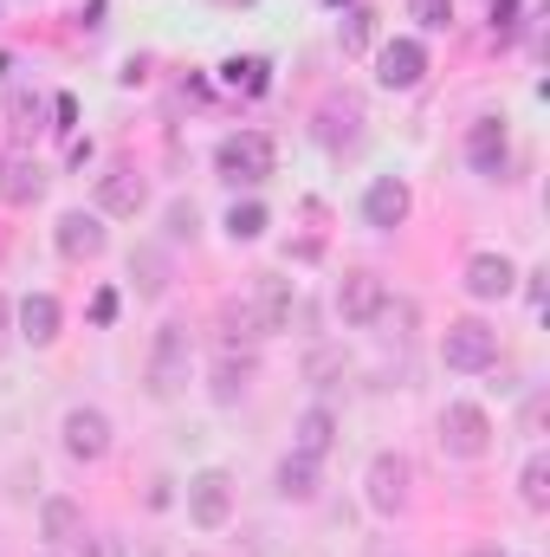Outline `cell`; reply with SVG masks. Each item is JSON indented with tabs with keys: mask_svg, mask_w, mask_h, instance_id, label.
<instances>
[{
	"mask_svg": "<svg viewBox=\"0 0 550 557\" xmlns=\"http://www.w3.org/2000/svg\"><path fill=\"white\" fill-rule=\"evenodd\" d=\"M188 370H195V337H188V324H162L155 344H149V370H142L149 396H155V403H175V396L188 389Z\"/></svg>",
	"mask_w": 550,
	"mask_h": 557,
	"instance_id": "1",
	"label": "cell"
},
{
	"mask_svg": "<svg viewBox=\"0 0 550 557\" xmlns=\"http://www.w3.org/2000/svg\"><path fill=\"white\" fill-rule=\"evenodd\" d=\"M214 169L227 175V182H240V188H253V182H266L278 169V149L266 131H234V137L214 143Z\"/></svg>",
	"mask_w": 550,
	"mask_h": 557,
	"instance_id": "2",
	"label": "cell"
},
{
	"mask_svg": "<svg viewBox=\"0 0 550 557\" xmlns=\"http://www.w3.org/2000/svg\"><path fill=\"white\" fill-rule=\"evenodd\" d=\"M440 447L453 460H486L492 454V416L479 403H447L440 409Z\"/></svg>",
	"mask_w": 550,
	"mask_h": 557,
	"instance_id": "3",
	"label": "cell"
},
{
	"mask_svg": "<svg viewBox=\"0 0 550 557\" xmlns=\"http://www.w3.org/2000/svg\"><path fill=\"white\" fill-rule=\"evenodd\" d=\"M440 363L447 370H492L499 363V331L479 324V318H453L447 337H440Z\"/></svg>",
	"mask_w": 550,
	"mask_h": 557,
	"instance_id": "4",
	"label": "cell"
},
{
	"mask_svg": "<svg viewBox=\"0 0 550 557\" xmlns=\"http://www.w3.org/2000/svg\"><path fill=\"white\" fill-rule=\"evenodd\" d=\"M188 519H195L201 532H221V525L234 519V473H227V467H201V473L188 480Z\"/></svg>",
	"mask_w": 550,
	"mask_h": 557,
	"instance_id": "5",
	"label": "cell"
},
{
	"mask_svg": "<svg viewBox=\"0 0 550 557\" xmlns=\"http://www.w3.org/2000/svg\"><path fill=\"white\" fill-rule=\"evenodd\" d=\"M466 162H473V175H505V162H512V137H505V117H473L466 124Z\"/></svg>",
	"mask_w": 550,
	"mask_h": 557,
	"instance_id": "6",
	"label": "cell"
},
{
	"mask_svg": "<svg viewBox=\"0 0 550 557\" xmlns=\"http://www.w3.org/2000/svg\"><path fill=\"white\" fill-rule=\"evenodd\" d=\"M421 78H427V46L421 39H389L376 52V85L383 91H414Z\"/></svg>",
	"mask_w": 550,
	"mask_h": 557,
	"instance_id": "7",
	"label": "cell"
},
{
	"mask_svg": "<svg viewBox=\"0 0 550 557\" xmlns=\"http://www.w3.org/2000/svg\"><path fill=\"white\" fill-rule=\"evenodd\" d=\"M363 486H370V506H376V512H402V506H409V486H414V467L402 454H376Z\"/></svg>",
	"mask_w": 550,
	"mask_h": 557,
	"instance_id": "8",
	"label": "cell"
},
{
	"mask_svg": "<svg viewBox=\"0 0 550 557\" xmlns=\"http://www.w3.org/2000/svg\"><path fill=\"white\" fill-rule=\"evenodd\" d=\"M363 221H370L376 234H396V227L409 221V182H402V175H376L370 195H363Z\"/></svg>",
	"mask_w": 550,
	"mask_h": 557,
	"instance_id": "9",
	"label": "cell"
},
{
	"mask_svg": "<svg viewBox=\"0 0 550 557\" xmlns=\"http://www.w3.org/2000/svg\"><path fill=\"white\" fill-rule=\"evenodd\" d=\"M65 454L85 460V467L104 460V454H111V416H104V409H72V416H65Z\"/></svg>",
	"mask_w": 550,
	"mask_h": 557,
	"instance_id": "10",
	"label": "cell"
},
{
	"mask_svg": "<svg viewBox=\"0 0 550 557\" xmlns=\"http://www.w3.org/2000/svg\"><path fill=\"white\" fill-rule=\"evenodd\" d=\"M383 298H389V285H383L376 273H343V285H337V311H343V324H376Z\"/></svg>",
	"mask_w": 550,
	"mask_h": 557,
	"instance_id": "11",
	"label": "cell"
},
{
	"mask_svg": "<svg viewBox=\"0 0 550 557\" xmlns=\"http://www.w3.org/2000/svg\"><path fill=\"white\" fill-rule=\"evenodd\" d=\"M253 376H260L253 350H221V357H214V383H208V396H214L221 409H234V403L253 389Z\"/></svg>",
	"mask_w": 550,
	"mask_h": 557,
	"instance_id": "12",
	"label": "cell"
},
{
	"mask_svg": "<svg viewBox=\"0 0 550 557\" xmlns=\"http://www.w3.org/2000/svg\"><path fill=\"white\" fill-rule=\"evenodd\" d=\"M142 201H149V182H142L137 169H104L98 175V214H142Z\"/></svg>",
	"mask_w": 550,
	"mask_h": 557,
	"instance_id": "13",
	"label": "cell"
},
{
	"mask_svg": "<svg viewBox=\"0 0 550 557\" xmlns=\"http://www.w3.org/2000/svg\"><path fill=\"white\" fill-rule=\"evenodd\" d=\"M59 253L65 260H98L104 253V227H98V214H85V208H72V214H59Z\"/></svg>",
	"mask_w": 550,
	"mask_h": 557,
	"instance_id": "14",
	"label": "cell"
},
{
	"mask_svg": "<svg viewBox=\"0 0 550 557\" xmlns=\"http://www.w3.org/2000/svg\"><path fill=\"white\" fill-rule=\"evenodd\" d=\"M253 311H260V331H266V337H273V331H291V318H298V292H291V278H278V273L260 278Z\"/></svg>",
	"mask_w": 550,
	"mask_h": 557,
	"instance_id": "15",
	"label": "cell"
},
{
	"mask_svg": "<svg viewBox=\"0 0 550 557\" xmlns=\"http://www.w3.org/2000/svg\"><path fill=\"white\" fill-rule=\"evenodd\" d=\"M59 324H65V311H59L52 292H26V298H20V337H26V344L46 350V344L59 337Z\"/></svg>",
	"mask_w": 550,
	"mask_h": 557,
	"instance_id": "16",
	"label": "cell"
},
{
	"mask_svg": "<svg viewBox=\"0 0 550 557\" xmlns=\"http://www.w3.org/2000/svg\"><path fill=\"white\" fill-rule=\"evenodd\" d=\"M337 447V416L317 403V409H304V416L291 421V454H304V460H324Z\"/></svg>",
	"mask_w": 550,
	"mask_h": 557,
	"instance_id": "17",
	"label": "cell"
},
{
	"mask_svg": "<svg viewBox=\"0 0 550 557\" xmlns=\"http://www.w3.org/2000/svg\"><path fill=\"white\" fill-rule=\"evenodd\" d=\"M512 285H518V273H512L505 253H473V260H466V292H473V298H505Z\"/></svg>",
	"mask_w": 550,
	"mask_h": 557,
	"instance_id": "18",
	"label": "cell"
},
{
	"mask_svg": "<svg viewBox=\"0 0 550 557\" xmlns=\"http://www.w3.org/2000/svg\"><path fill=\"white\" fill-rule=\"evenodd\" d=\"M39 539L46 545H78L85 539V506L78 499H46L39 506Z\"/></svg>",
	"mask_w": 550,
	"mask_h": 557,
	"instance_id": "19",
	"label": "cell"
},
{
	"mask_svg": "<svg viewBox=\"0 0 550 557\" xmlns=\"http://www.w3.org/2000/svg\"><path fill=\"white\" fill-rule=\"evenodd\" d=\"M357 137H363V111H357L350 98H330V104L317 111V143H324V149H350Z\"/></svg>",
	"mask_w": 550,
	"mask_h": 557,
	"instance_id": "20",
	"label": "cell"
},
{
	"mask_svg": "<svg viewBox=\"0 0 550 557\" xmlns=\"http://www.w3.org/2000/svg\"><path fill=\"white\" fill-rule=\"evenodd\" d=\"M39 188H46V175H39V162H26V156H13V162H0V201H13V208H26V201H39Z\"/></svg>",
	"mask_w": 550,
	"mask_h": 557,
	"instance_id": "21",
	"label": "cell"
},
{
	"mask_svg": "<svg viewBox=\"0 0 550 557\" xmlns=\"http://www.w3.org/2000/svg\"><path fill=\"white\" fill-rule=\"evenodd\" d=\"M278 499H317V460H304V454H285L278 460Z\"/></svg>",
	"mask_w": 550,
	"mask_h": 557,
	"instance_id": "22",
	"label": "cell"
},
{
	"mask_svg": "<svg viewBox=\"0 0 550 557\" xmlns=\"http://www.w3.org/2000/svg\"><path fill=\"white\" fill-rule=\"evenodd\" d=\"M260 311L253 305H221V350H240V344H260Z\"/></svg>",
	"mask_w": 550,
	"mask_h": 557,
	"instance_id": "23",
	"label": "cell"
},
{
	"mask_svg": "<svg viewBox=\"0 0 550 557\" xmlns=\"http://www.w3.org/2000/svg\"><path fill=\"white\" fill-rule=\"evenodd\" d=\"M221 85H227V91L260 98V91L273 85V65H266V59H227V65H221Z\"/></svg>",
	"mask_w": 550,
	"mask_h": 557,
	"instance_id": "24",
	"label": "cell"
},
{
	"mask_svg": "<svg viewBox=\"0 0 550 557\" xmlns=\"http://www.w3.org/2000/svg\"><path fill=\"white\" fill-rule=\"evenodd\" d=\"M130 278H137L142 298H162V292H168V260H162L155 247H137V253H130Z\"/></svg>",
	"mask_w": 550,
	"mask_h": 557,
	"instance_id": "25",
	"label": "cell"
},
{
	"mask_svg": "<svg viewBox=\"0 0 550 557\" xmlns=\"http://www.w3.org/2000/svg\"><path fill=\"white\" fill-rule=\"evenodd\" d=\"M266 227H273V214H266L260 201H234V208H227V234H234V240H260Z\"/></svg>",
	"mask_w": 550,
	"mask_h": 557,
	"instance_id": "26",
	"label": "cell"
},
{
	"mask_svg": "<svg viewBox=\"0 0 550 557\" xmlns=\"http://www.w3.org/2000/svg\"><path fill=\"white\" fill-rule=\"evenodd\" d=\"M518 493H525V506H532V512H545V506H550V460H545V454H532V460H525Z\"/></svg>",
	"mask_w": 550,
	"mask_h": 557,
	"instance_id": "27",
	"label": "cell"
},
{
	"mask_svg": "<svg viewBox=\"0 0 550 557\" xmlns=\"http://www.w3.org/2000/svg\"><path fill=\"white\" fill-rule=\"evenodd\" d=\"M370 39H376V13L370 7H350L343 13V52H363Z\"/></svg>",
	"mask_w": 550,
	"mask_h": 557,
	"instance_id": "28",
	"label": "cell"
},
{
	"mask_svg": "<svg viewBox=\"0 0 550 557\" xmlns=\"http://www.w3.org/2000/svg\"><path fill=\"white\" fill-rule=\"evenodd\" d=\"M409 13L427 33H447V26H453V0H409Z\"/></svg>",
	"mask_w": 550,
	"mask_h": 557,
	"instance_id": "29",
	"label": "cell"
},
{
	"mask_svg": "<svg viewBox=\"0 0 550 557\" xmlns=\"http://www.w3.org/2000/svg\"><path fill=\"white\" fill-rule=\"evenodd\" d=\"M304 376H311L317 389H330V376H343V357H337V350H311V363H304Z\"/></svg>",
	"mask_w": 550,
	"mask_h": 557,
	"instance_id": "30",
	"label": "cell"
},
{
	"mask_svg": "<svg viewBox=\"0 0 550 557\" xmlns=\"http://www.w3.org/2000/svg\"><path fill=\"white\" fill-rule=\"evenodd\" d=\"M39 117H46V104L33 91H13V131H39Z\"/></svg>",
	"mask_w": 550,
	"mask_h": 557,
	"instance_id": "31",
	"label": "cell"
},
{
	"mask_svg": "<svg viewBox=\"0 0 550 557\" xmlns=\"http://www.w3.org/2000/svg\"><path fill=\"white\" fill-rule=\"evenodd\" d=\"M195 227H201L195 201H175V208H168V240H195Z\"/></svg>",
	"mask_w": 550,
	"mask_h": 557,
	"instance_id": "32",
	"label": "cell"
},
{
	"mask_svg": "<svg viewBox=\"0 0 550 557\" xmlns=\"http://www.w3.org/2000/svg\"><path fill=\"white\" fill-rule=\"evenodd\" d=\"M376 324H389L396 337H409V324H414V305H396V298H383V311H376Z\"/></svg>",
	"mask_w": 550,
	"mask_h": 557,
	"instance_id": "33",
	"label": "cell"
},
{
	"mask_svg": "<svg viewBox=\"0 0 550 557\" xmlns=\"http://www.w3.org/2000/svg\"><path fill=\"white\" fill-rule=\"evenodd\" d=\"M78 545H85L78 557H124V545H117L111 532H98V539H78Z\"/></svg>",
	"mask_w": 550,
	"mask_h": 557,
	"instance_id": "34",
	"label": "cell"
},
{
	"mask_svg": "<svg viewBox=\"0 0 550 557\" xmlns=\"http://www.w3.org/2000/svg\"><path fill=\"white\" fill-rule=\"evenodd\" d=\"M518 26V0H492V33H512Z\"/></svg>",
	"mask_w": 550,
	"mask_h": 557,
	"instance_id": "35",
	"label": "cell"
},
{
	"mask_svg": "<svg viewBox=\"0 0 550 557\" xmlns=\"http://www.w3.org/2000/svg\"><path fill=\"white\" fill-rule=\"evenodd\" d=\"M91 318L111 324V318H117V292H98V298H91Z\"/></svg>",
	"mask_w": 550,
	"mask_h": 557,
	"instance_id": "36",
	"label": "cell"
},
{
	"mask_svg": "<svg viewBox=\"0 0 550 557\" xmlns=\"http://www.w3.org/2000/svg\"><path fill=\"white\" fill-rule=\"evenodd\" d=\"M52 117H59V131H72V117H78V104H72V98H52Z\"/></svg>",
	"mask_w": 550,
	"mask_h": 557,
	"instance_id": "37",
	"label": "cell"
},
{
	"mask_svg": "<svg viewBox=\"0 0 550 557\" xmlns=\"http://www.w3.org/2000/svg\"><path fill=\"white\" fill-rule=\"evenodd\" d=\"M525 298H532V305L545 311V273H525Z\"/></svg>",
	"mask_w": 550,
	"mask_h": 557,
	"instance_id": "38",
	"label": "cell"
},
{
	"mask_svg": "<svg viewBox=\"0 0 550 557\" xmlns=\"http://www.w3.org/2000/svg\"><path fill=\"white\" fill-rule=\"evenodd\" d=\"M7 324H13V305H7V298H0V337H7Z\"/></svg>",
	"mask_w": 550,
	"mask_h": 557,
	"instance_id": "39",
	"label": "cell"
}]
</instances>
